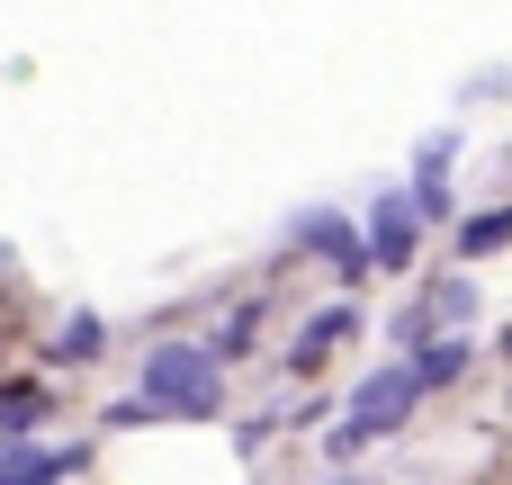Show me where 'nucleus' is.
I'll return each mask as SVG.
<instances>
[{"instance_id": "1", "label": "nucleus", "mask_w": 512, "mask_h": 485, "mask_svg": "<svg viewBox=\"0 0 512 485\" xmlns=\"http://www.w3.org/2000/svg\"><path fill=\"white\" fill-rule=\"evenodd\" d=\"M135 396L171 423H207L216 405H225V360L207 351V342H153L144 351V378H135Z\"/></svg>"}, {"instance_id": "2", "label": "nucleus", "mask_w": 512, "mask_h": 485, "mask_svg": "<svg viewBox=\"0 0 512 485\" xmlns=\"http://www.w3.org/2000/svg\"><path fill=\"white\" fill-rule=\"evenodd\" d=\"M414 405H423V387H414V360H396V369L360 378V387H351V414L333 423V459L369 450V441H378V432H396V423H405Z\"/></svg>"}, {"instance_id": "3", "label": "nucleus", "mask_w": 512, "mask_h": 485, "mask_svg": "<svg viewBox=\"0 0 512 485\" xmlns=\"http://www.w3.org/2000/svg\"><path fill=\"white\" fill-rule=\"evenodd\" d=\"M414 243H423V216H414V198H405V189H378V207H369V261L405 270V261H414Z\"/></svg>"}, {"instance_id": "4", "label": "nucleus", "mask_w": 512, "mask_h": 485, "mask_svg": "<svg viewBox=\"0 0 512 485\" xmlns=\"http://www.w3.org/2000/svg\"><path fill=\"white\" fill-rule=\"evenodd\" d=\"M297 243H306L315 261H333L342 279H360V270H369V234H351V216H333V207L297 216Z\"/></svg>"}, {"instance_id": "5", "label": "nucleus", "mask_w": 512, "mask_h": 485, "mask_svg": "<svg viewBox=\"0 0 512 485\" xmlns=\"http://www.w3.org/2000/svg\"><path fill=\"white\" fill-rule=\"evenodd\" d=\"M90 468V450H36V441H0V485H63Z\"/></svg>"}, {"instance_id": "6", "label": "nucleus", "mask_w": 512, "mask_h": 485, "mask_svg": "<svg viewBox=\"0 0 512 485\" xmlns=\"http://www.w3.org/2000/svg\"><path fill=\"white\" fill-rule=\"evenodd\" d=\"M351 333H360V306H324V315H306V333H297V351H288V360H297V369H315V360H324V351H342Z\"/></svg>"}, {"instance_id": "7", "label": "nucleus", "mask_w": 512, "mask_h": 485, "mask_svg": "<svg viewBox=\"0 0 512 485\" xmlns=\"http://www.w3.org/2000/svg\"><path fill=\"white\" fill-rule=\"evenodd\" d=\"M54 414V396L36 387V378H18V387H0V441H27L36 423Z\"/></svg>"}, {"instance_id": "8", "label": "nucleus", "mask_w": 512, "mask_h": 485, "mask_svg": "<svg viewBox=\"0 0 512 485\" xmlns=\"http://www.w3.org/2000/svg\"><path fill=\"white\" fill-rule=\"evenodd\" d=\"M504 243H512V207H486V216L459 225V261H486V252H504Z\"/></svg>"}, {"instance_id": "9", "label": "nucleus", "mask_w": 512, "mask_h": 485, "mask_svg": "<svg viewBox=\"0 0 512 485\" xmlns=\"http://www.w3.org/2000/svg\"><path fill=\"white\" fill-rule=\"evenodd\" d=\"M459 369H468V342H459V333H450V342H432V351H414V387H423V396H432V387H450Z\"/></svg>"}, {"instance_id": "10", "label": "nucleus", "mask_w": 512, "mask_h": 485, "mask_svg": "<svg viewBox=\"0 0 512 485\" xmlns=\"http://www.w3.org/2000/svg\"><path fill=\"white\" fill-rule=\"evenodd\" d=\"M99 342H108V333H99V315H72V324L54 333V360H72V369H81V360H99Z\"/></svg>"}, {"instance_id": "11", "label": "nucleus", "mask_w": 512, "mask_h": 485, "mask_svg": "<svg viewBox=\"0 0 512 485\" xmlns=\"http://www.w3.org/2000/svg\"><path fill=\"white\" fill-rule=\"evenodd\" d=\"M333 485H351V477H333Z\"/></svg>"}]
</instances>
